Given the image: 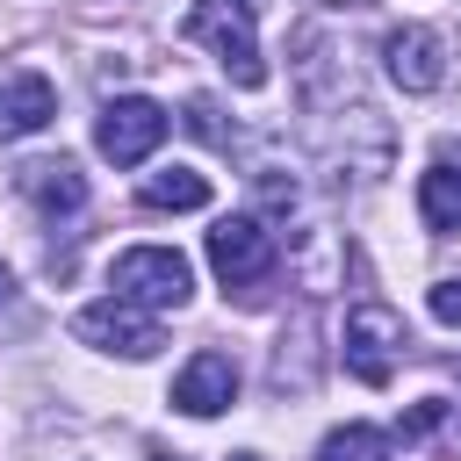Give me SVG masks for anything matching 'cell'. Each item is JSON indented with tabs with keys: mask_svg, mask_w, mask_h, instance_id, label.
Wrapping results in <instances>:
<instances>
[{
	"mask_svg": "<svg viewBox=\"0 0 461 461\" xmlns=\"http://www.w3.org/2000/svg\"><path fill=\"white\" fill-rule=\"evenodd\" d=\"M317 7H360V0H317Z\"/></svg>",
	"mask_w": 461,
	"mask_h": 461,
	"instance_id": "e0dca14e",
	"label": "cell"
},
{
	"mask_svg": "<svg viewBox=\"0 0 461 461\" xmlns=\"http://www.w3.org/2000/svg\"><path fill=\"white\" fill-rule=\"evenodd\" d=\"M187 43H202L230 86H267V58H259V7L252 0H194L187 7Z\"/></svg>",
	"mask_w": 461,
	"mask_h": 461,
	"instance_id": "6da1fadb",
	"label": "cell"
},
{
	"mask_svg": "<svg viewBox=\"0 0 461 461\" xmlns=\"http://www.w3.org/2000/svg\"><path fill=\"white\" fill-rule=\"evenodd\" d=\"M137 202H144V209H202V202H209V173H194V166H158V173H144Z\"/></svg>",
	"mask_w": 461,
	"mask_h": 461,
	"instance_id": "7c38bea8",
	"label": "cell"
},
{
	"mask_svg": "<svg viewBox=\"0 0 461 461\" xmlns=\"http://www.w3.org/2000/svg\"><path fill=\"white\" fill-rule=\"evenodd\" d=\"M317 461H389V432L382 425H339V432H324Z\"/></svg>",
	"mask_w": 461,
	"mask_h": 461,
	"instance_id": "4fadbf2b",
	"label": "cell"
},
{
	"mask_svg": "<svg viewBox=\"0 0 461 461\" xmlns=\"http://www.w3.org/2000/svg\"><path fill=\"white\" fill-rule=\"evenodd\" d=\"M238 403V360L230 353H194L180 375H173V411L187 418H216Z\"/></svg>",
	"mask_w": 461,
	"mask_h": 461,
	"instance_id": "9c48e42d",
	"label": "cell"
},
{
	"mask_svg": "<svg viewBox=\"0 0 461 461\" xmlns=\"http://www.w3.org/2000/svg\"><path fill=\"white\" fill-rule=\"evenodd\" d=\"M22 194H29L43 216H72V209L86 202V173H79L72 158H36V166H22Z\"/></svg>",
	"mask_w": 461,
	"mask_h": 461,
	"instance_id": "30bf717a",
	"label": "cell"
},
{
	"mask_svg": "<svg viewBox=\"0 0 461 461\" xmlns=\"http://www.w3.org/2000/svg\"><path fill=\"white\" fill-rule=\"evenodd\" d=\"M151 461H180V454H151Z\"/></svg>",
	"mask_w": 461,
	"mask_h": 461,
	"instance_id": "d6986e66",
	"label": "cell"
},
{
	"mask_svg": "<svg viewBox=\"0 0 461 461\" xmlns=\"http://www.w3.org/2000/svg\"><path fill=\"white\" fill-rule=\"evenodd\" d=\"M7 303H14V274L0 267V310H7Z\"/></svg>",
	"mask_w": 461,
	"mask_h": 461,
	"instance_id": "2e32d148",
	"label": "cell"
},
{
	"mask_svg": "<svg viewBox=\"0 0 461 461\" xmlns=\"http://www.w3.org/2000/svg\"><path fill=\"white\" fill-rule=\"evenodd\" d=\"M418 223H425L432 238H454V230H461V166H454V158H432V166L418 173Z\"/></svg>",
	"mask_w": 461,
	"mask_h": 461,
	"instance_id": "8fae6325",
	"label": "cell"
},
{
	"mask_svg": "<svg viewBox=\"0 0 461 461\" xmlns=\"http://www.w3.org/2000/svg\"><path fill=\"white\" fill-rule=\"evenodd\" d=\"M166 130H173V115H166L151 94H115V101L101 108V122H94V144H101V158H115V166H144V158L166 144Z\"/></svg>",
	"mask_w": 461,
	"mask_h": 461,
	"instance_id": "5b68a950",
	"label": "cell"
},
{
	"mask_svg": "<svg viewBox=\"0 0 461 461\" xmlns=\"http://www.w3.org/2000/svg\"><path fill=\"white\" fill-rule=\"evenodd\" d=\"M425 303H432V317H439V324H454V331H461V274L432 281V295H425Z\"/></svg>",
	"mask_w": 461,
	"mask_h": 461,
	"instance_id": "5bb4252c",
	"label": "cell"
},
{
	"mask_svg": "<svg viewBox=\"0 0 461 461\" xmlns=\"http://www.w3.org/2000/svg\"><path fill=\"white\" fill-rule=\"evenodd\" d=\"M50 115H58V86L36 65H7L0 72V144H22L36 130H50Z\"/></svg>",
	"mask_w": 461,
	"mask_h": 461,
	"instance_id": "ba28073f",
	"label": "cell"
},
{
	"mask_svg": "<svg viewBox=\"0 0 461 461\" xmlns=\"http://www.w3.org/2000/svg\"><path fill=\"white\" fill-rule=\"evenodd\" d=\"M115 295L122 303H137V310H180L187 295H194V267H187V252H173V245H130V252H115Z\"/></svg>",
	"mask_w": 461,
	"mask_h": 461,
	"instance_id": "7a4b0ae2",
	"label": "cell"
},
{
	"mask_svg": "<svg viewBox=\"0 0 461 461\" xmlns=\"http://www.w3.org/2000/svg\"><path fill=\"white\" fill-rule=\"evenodd\" d=\"M403 346H411V331H403V317H396L389 303H353V310H346V339H339V353H346V375H353V382L382 389V382L396 375Z\"/></svg>",
	"mask_w": 461,
	"mask_h": 461,
	"instance_id": "3957f363",
	"label": "cell"
},
{
	"mask_svg": "<svg viewBox=\"0 0 461 461\" xmlns=\"http://www.w3.org/2000/svg\"><path fill=\"white\" fill-rule=\"evenodd\" d=\"M209 267H216V281H223L230 295H252V288L274 274V230H267L259 216H223V223L209 230Z\"/></svg>",
	"mask_w": 461,
	"mask_h": 461,
	"instance_id": "8992f818",
	"label": "cell"
},
{
	"mask_svg": "<svg viewBox=\"0 0 461 461\" xmlns=\"http://www.w3.org/2000/svg\"><path fill=\"white\" fill-rule=\"evenodd\" d=\"M382 72H389L403 94H432V86L447 79V43H439V29H425V22L389 29V36H382Z\"/></svg>",
	"mask_w": 461,
	"mask_h": 461,
	"instance_id": "52a82bcc",
	"label": "cell"
},
{
	"mask_svg": "<svg viewBox=\"0 0 461 461\" xmlns=\"http://www.w3.org/2000/svg\"><path fill=\"white\" fill-rule=\"evenodd\" d=\"M72 339H79V346H94V353H122V360H151V353L166 346L158 317H151V310H137V303H122V295L86 303V310L72 317Z\"/></svg>",
	"mask_w": 461,
	"mask_h": 461,
	"instance_id": "277c9868",
	"label": "cell"
},
{
	"mask_svg": "<svg viewBox=\"0 0 461 461\" xmlns=\"http://www.w3.org/2000/svg\"><path fill=\"white\" fill-rule=\"evenodd\" d=\"M230 461H259V454H230Z\"/></svg>",
	"mask_w": 461,
	"mask_h": 461,
	"instance_id": "ac0fdd59",
	"label": "cell"
},
{
	"mask_svg": "<svg viewBox=\"0 0 461 461\" xmlns=\"http://www.w3.org/2000/svg\"><path fill=\"white\" fill-rule=\"evenodd\" d=\"M439 418H447V403H439V396H425V403H418V411L403 418V439H425V432H432Z\"/></svg>",
	"mask_w": 461,
	"mask_h": 461,
	"instance_id": "9a60e30c",
	"label": "cell"
}]
</instances>
